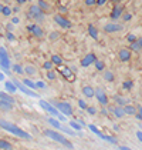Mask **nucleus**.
I'll use <instances>...</instances> for the list:
<instances>
[{"label": "nucleus", "mask_w": 142, "mask_h": 150, "mask_svg": "<svg viewBox=\"0 0 142 150\" xmlns=\"http://www.w3.org/2000/svg\"><path fill=\"white\" fill-rule=\"evenodd\" d=\"M0 126H1L3 130H7L9 133H12V134L17 136V137L26 139V140H30V139H31V134H30V133H27L26 130L20 129L19 126H16V125H13V123H9V122H7V120H4V119H1Z\"/></svg>", "instance_id": "obj_1"}, {"label": "nucleus", "mask_w": 142, "mask_h": 150, "mask_svg": "<svg viewBox=\"0 0 142 150\" xmlns=\"http://www.w3.org/2000/svg\"><path fill=\"white\" fill-rule=\"evenodd\" d=\"M44 134H46L48 139H51V140H54V142H58L60 144L65 146L67 149H70V150L74 149V146H72V143H71L70 140L65 137L63 133L56 132V129H47V130H44Z\"/></svg>", "instance_id": "obj_2"}, {"label": "nucleus", "mask_w": 142, "mask_h": 150, "mask_svg": "<svg viewBox=\"0 0 142 150\" xmlns=\"http://www.w3.org/2000/svg\"><path fill=\"white\" fill-rule=\"evenodd\" d=\"M27 17L34 20L37 24L44 23V17H46V12L38 6V4H31L29 7V12H27Z\"/></svg>", "instance_id": "obj_3"}, {"label": "nucleus", "mask_w": 142, "mask_h": 150, "mask_svg": "<svg viewBox=\"0 0 142 150\" xmlns=\"http://www.w3.org/2000/svg\"><path fill=\"white\" fill-rule=\"evenodd\" d=\"M0 66H1V70H3L4 73H7L9 76L12 74V70H10L12 62H10L9 53H7V50H6L4 46L0 47Z\"/></svg>", "instance_id": "obj_4"}, {"label": "nucleus", "mask_w": 142, "mask_h": 150, "mask_svg": "<svg viewBox=\"0 0 142 150\" xmlns=\"http://www.w3.org/2000/svg\"><path fill=\"white\" fill-rule=\"evenodd\" d=\"M57 71L64 77V80L70 81V83H74L75 81V73L65 64H61V66H57Z\"/></svg>", "instance_id": "obj_5"}, {"label": "nucleus", "mask_w": 142, "mask_h": 150, "mask_svg": "<svg viewBox=\"0 0 142 150\" xmlns=\"http://www.w3.org/2000/svg\"><path fill=\"white\" fill-rule=\"evenodd\" d=\"M51 103L54 104L57 109H58L60 113H63L64 116H67V117H70V116L74 115V110H72V106H71L68 102H51Z\"/></svg>", "instance_id": "obj_6"}, {"label": "nucleus", "mask_w": 142, "mask_h": 150, "mask_svg": "<svg viewBox=\"0 0 142 150\" xmlns=\"http://www.w3.org/2000/svg\"><path fill=\"white\" fill-rule=\"evenodd\" d=\"M38 104H40V107H41L43 110L48 112V113L53 116V117H58V116H60L58 109H57V107H56L54 104L51 103V102H46V100H38Z\"/></svg>", "instance_id": "obj_7"}, {"label": "nucleus", "mask_w": 142, "mask_h": 150, "mask_svg": "<svg viewBox=\"0 0 142 150\" xmlns=\"http://www.w3.org/2000/svg\"><path fill=\"white\" fill-rule=\"evenodd\" d=\"M13 83H14V84H16V87H17L20 92H23L24 94H27V96H30V97H36V99H38V97H40V96H38V93H36L34 90L29 89L23 81H19L17 79H13Z\"/></svg>", "instance_id": "obj_8"}, {"label": "nucleus", "mask_w": 142, "mask_h": 150, "mask_svg": "<svg viewBox=\"0 0 142 150\" xmlns=\"http://www.w3.org/2000/svg\"><path fill=\"white\" fill-rule=\"evenodd\" d=\"M95 99H97V102L101 104L102 107H106L109 104V97L106 96V93L104 92L102 87H97L95 89Z\"/></svg>", "instance_id": "obj_9"}, {"label": "nucleus", "mask_w": 142, "mask_h": 150, "mask_svg": "<svg viewBox=\"0 0 142 150\" xmlns=\"http://www.w3.org/2000/svg\"><path fill=\"white\" fill-rule=\"evenodd\" d=\"M102 30H104L105 33H118L121 30H124V24L117 23V22H109V23L104 24Z\"/></svg>", "instance_id": "obj_10"}, {"label": "nucleus", "mask_w": 142, "mask_h": 150, "mask_svg": "<svg viewBox=\"0 0 142 150\" xmlns=\"http://www.w3.org/2000/svg\"><path fill=\"white\" fill-rule=\"evenodd\" d=\"M27 32L30 33V35H33L34 37L37 39H41V37H44V30L38 26L37 23H31V24H27Z\"/></svg>", "instance_id": "obj_11"}, {"label": "nucleus", "mask_w": 142, "mask_h": 150, "mask_svg": "<svg viewBox=\"0 0 142 150\" xmlns=\"http://www.w3.org/2000/svg\"><path fill=\"white\" fill-rule=\"evenodd\" d=\"M54 22L58 24L60 27H63V29H71V27H72L71 20L67 19L65 16H63V14H56V16H54Z\"/></svg>", "instance_id": "obj_12"}, {"label": "nucleus", "mask_w": 142, "mask_h": 150, "mask_svg": "<svg viewBox=\"0 0 142 150\" xmlns=\"http://www.w3.org/2000/svg\"><path fill=\"white\" fill-rule=\"evenodd\" d=\"M98 59L95 56L94 53H88V54H85L81 60H80V64H81V67H88V66H91V64H95V62H97Z\"/></svg>", "instance_id": "obj_13"}, {"label": "nucleus", "mask_w": 142, "mask_h": 150, "mask_svg": "<svg viewBox=\"0 0 142 150\" xmlns=\"http://www.w3.org/2000/svg\"><path fill=\"white\" fill-rule=\"evenodd\" d=\"M122 14H124V7L119 6V4H115V6L112 7V10H111L109 19H111V22H117L118 19L122 17Z\"/></svg>", "instance_id": "obj_14"}, {"label": "nucleus", "mask_w": 142, "mask_h": 150, "mask_svg": "<svg viewBox=\"0 0 142 150\" xmlns=\"http://www.w3.org/2000/svg\"><path fill=\"white\" fill-rule=\"evenodd\" d=\"M132 57V52L129 50V47H122L118 52V59L121 62H129Z\"/></svg>", "instance_id": "obj_15"}, {"label": "nucleus", "mask_w": 142, "mask_h": 150, "mask_svg": "<svg viewBox=\"0 0 142 150\" xmlns=\"http://www.w3.org/2000/svg\"><path fill=\"white\" fill-rule=\"evenodd\" d=\"M0 102H4V103H9V104H16V99L13 97L10 93L7 92H1L0 93Z\"/></svg>", "instance_id": "obj_16"}, {"label": "nucleus", "mask_w": 142, "mask_h": 150, "mask_svg": "<svg viewBox=\"0 0 142 150\" xmlns=\"http://www.w3.org/2000/svg\"><path fill=\"white\" fill-rule=\"evenodd\" d=\"M109 112L112 113V115L115 116L117 119H122L124 116L127 115L125 113V110H124V107L122 106H115V107H109Z\"/></svg>", "instance_id": "obj_17"}, {"label": "nucleus", "mask_w": 142, "mask_h": 150, "mask_svg": "<svg viewBox=\"0 0 142 150\" xmlns=\"http://www.w3.org/2000/svg\"><path fill=\"white\" fill-rule=\"evenodd\" d=\"M83 94L87 97V99H94L95 97V89L93 87V86L87 84V86H84L83 87Z\"/></svg>", "instance_id": "obj_18"}, {"label": "nucleus", "mask_w": 142, "mask_h": 150, "mask_svg": "<svg viewBox=\"0 0 142 150\" xmlns=\"http://www.w3.org/2000/svg\"><path fill=\"white\" fill-rule=\"evenodd\" d=\"M4 89H6V92L10 93V94H13V93H16L19 89L16 87V84L13 83V80H7L4 81Z\"/></svg>", "instance_id": "obj_19"}, {"label": "nucleus", "mask_w": 142, "mask_h": 150, "mask_svg": "<svg viewBox=\"0 0 142 150\" xmlns=\"http://www.w3.org/2000/svg\"><path fill=\"white\" fill-rule=\"evenodd\" d=\"M114 100H115V103L118 104V106H127V104H129V99H127V97H124V96H119V94H115L114 96Z\"/></svg>", "instance_id": "obj_20"}, {"label": "nucleus", "mask_w": 142, "mask_h": 150, "mask_svg": "<svg viewBox=\"0 0 142 150\" xmlns=\"http://www.w3.org/2000/svg\"><path fill=\"white\" fill-rule=\"evenodd\" d=\"M47 123L50 125L51 127H54L56 130H61V123H60V120L57 119V117H50V119H47Z\"/></svg>", "instance_id": "obj_21"}, {"label": "nucleus", "mask_w": 142, "mask_h": 150, "mask_svg": "<svg viewBox=\"0 0 142 150\" xmlns=\"http://www.w3.org/2000/svg\"><path fill=\"white\" fill-rule=\"evenodd\" d=\"M124 110H125V113L128 116H135L136 115V112H138V107H135V106H132V104H127V106H124Z\"/></svg>", "instance_id": "obj_22"}, {"label": "nucleus", "mask_w": 142, "mask_h": 150, "mask_svg": "<svg viewBox=\"0 0 142 150\" xmlns=\"http://www.w3.org/2000/svg\"><path fill=\"white\" fill-rule=\"evenodd\" d=\"M88 35L90 37H93L94 40H98V30H97V27H95L94 24H88Z\"/></svg>", "instance_id": "obj_23"}, {"label": "nucleus", "mask_w": 142, "mask_h": 150, "mask_svg": "<svg viewBox=\"0 0 142 150\" xmlns=\"http://www.w3.org/2000/svg\"><path fill=\"white\" fill-rule=\"evenodd\" d=\"M102 77H104V80L105 81H109V83H112V81L115 80V74H114L111 70H105V71H102Z\"/></svg>", "instance_id": "obj_24"}, {"label": "nucleus", "mask_w": 142, "mask_h": 150, "mask_svg": "<svg viewBox=\"0 0 142 150\" xmlns=\"http://www.w3.org/2000/svg\"><path fill=\"white\" fill-rule=\"evenodd\" d=\"M0 12H1V14H3L4 17H10L13 13V9L9 7V6H6V4H1V6H0Z\"/></svg>", "instance_id": "obj_25"}, {"label": "nucleus", "mask_w": 142, "mask_h": 150, "mask_svg": "<svg viewBox=\"0 0 142 150\" xmlns=\"http://www.w3.org/2000/svg\"><path fill=\"white\" fill-rule=\"evenodd\" d=\"M88 129H90V130H91V132L94 133L95 136H98V137H100V139H102V140H105L106 134H104L102 132H100V129H97V127H95L94 125H90V126H88Z\"/></svg>", "instance_id": "obj_26"}, {"label": "nucleus", "mask_w": 142, "mask_h": 150, "mask_svg": "<svg viewBox=\"0 0 142 150\" xmlns=\"http://www.w3.org/2000/svg\"><path fill=\"white\" fill-rule=\"evenodd\" d=\"M24 74H27V76H36L37 74V69H36L33 64H27L24 67Z\"/></svg>", "instance_id": "obj_27"}, {"label": "nucleus", "mask_w": 142, "mask_h": 150, "mask_svg": "<svg viewBox=\"0 0 142 150\" xmlns=\"http://www.w3.org/2000/svg\"><path fill=\"white\" fill-rule=\"evenodd\" d=\"M129 50L131 52H134V53H141L142 52V46L139 42H134V43H131L129 45Z\"/></svg>", "instance_id": "obj_28"}, {"label": "nucleus", "mask_w": 142, "mask_h": 150, "mask_svg": "<svg viewBox=\"0 0 142 150\" xmlns=\"http://www.w3.org/2000/svg\"><path fill=\"white\" fill-rule=\"evenodd\" d=\"M50 60H51V62L54 63V66H56V67L63 64V57H61L60 54H53V56L50 57Z\"/></svg>", "instance_id": "obj_29"}, {"label": "nucleus", "mask_w": 142, "mask_h": 150, "mask_svg": "<svg viewBox=\"0 0 142 150\" xmlns=\"http://www.w3.org/2000/svg\"><path fill=\"white\" fill-rule=\"evenodd\" d=\"M23 83L29 87V89H31V90H36V89H38L37 87V83L36 81H33L31 79H23Z\"/></svg>", "instance_id": "obj_30"}, {"label": "nucleus", "mask_w": 142, "mask_h": 150, "mask_svg": "<svg viewBox=\"0 0 142 150\" xmlns=\"http://www.w3.org/2000/svg\"><path fill=\"white\" fill-rule=\"evenodd\" d=\"M13 104H9V103H4V102H0V109H1V112H12L13 110Z\"/></svg>", "instance_id": "obj_31"}, {"label": "nucleus", "mask_w": 142, "mask_h": 150, "mask_svg": "<svg viewBox=\"0 0 142 150\" xmlns=\"http://www.w3.org/2000/svg\"><path fill=\"white\" fill-rule=\"evenodd\" d=\"M12 70H13V73H16V74H19V76L24 73V67L22 66V64H13Z\"/></svg>", "instance_id": "obj_32"}, {"label": "nucleus", "mask_w": 142, "mask_h": 150, "mask_svg": "<svg viewBox=\"0 0 142 150\" xmlns=\"http://www.w3.org/2000/svg\"><path fill=\"white\" fill-rule=\"evenodd\" d=\"M37 4H38V6H40V7H41L44 12H50V7H51V6L48 4L46 0H37Z\"/></svg>", "instance_id": "obj_33"}, {"label": "nucleus", "mask_w": 142, "mask_h": 150, "mask_svg": "<svg viewBox=\"0 0 142 150\" xmlns=\"http://www.w3.org/2000/svg\"><path fill=\"white\" fill-rule=\"evenodd\" d=\"M70 127H71V129H74L75 132H81V129H83L84 126H83V125H80L77 120H71V122H70Z\"/></svg>", "instance_id": "obj_34"}, {"label": "nucleus", "mask_w": 142, "mask_h": 150, "mask_svg": "<svg viewBox=\"0 0 142 150\" xmlns=\"http://www.w3.org/2000/svg\"><path fill=\"white\" fill-rule=\"evenodd\" d=\"M94 66H95V69L98 70V71H105V63H104V62H101V60H97Z\"/></svg>", "instance_id": "obj_35"}, {"label": "nucleus", "mask_w": 142, "mask_h": 150, "mask_svg": "<svg viewBox=\"0 0 142 150\" xmlns=\"http://www.w3.org/2000/svg\"><path fill=\"white\" fill-rule=\"evenodd\" d=\"M134 87V80H125L122 81V89L124 90H131Z\"/></svg>", "instance_id": "obj_36"}, {"label": "nucleus", "mask_w": 142, "mask_h": 150, "mask_svg": "<svg viewBox=\"0 0 142 150\" xmlns=\"http://www.w3.org/2000/svg\"><path fill=\"white\" fill-rule=\"evenodd\" d=\"M43 69L44 70H54V63L51 62V60H46L44 63H43Z\"/></svg>", "instance_id": "obj_37"}, {"label": "nucleus", "mask_w": 142, "mask_h": 150, "mask_svg": "<svg viewBox=\"0 0 142 150\" xmlns=\"http://www.w3.org/2000/svg\"><path fill=\"white\" fill-rule=\"evenodd\" d=\"M0 147H1V150H12V144L7 140H1L0 142Z\"/></svg>", "instance_id": "obj_38"}, {"label": "nucleus", "mask_w": 142, "mask_h": 150, "mask_svg": "<svg viewBox=\"0 0 142 150\" xmlns=\"http://www.w3.org/2000/svg\"><path fill=\"white\" fill-rule=\"evenodd\" d=\"M46 77H47L48 80H56L57 79V73L54 70H48L47 73H46Z\"/></svg>", "instance_id": "obj_39"}, {"label": "nucleus", "mask_w": 142, "mask_h": 150, "mask_svg": "<svg viewBox=\"0 0 142 150\" xmlns=\"http://www.w3.org/2000/svg\"><path fill=\"white\" fill-rule=\"evenodd\" d=\"M125 39H127V42H128L129 45H131V43H134V42H138V37L134 35V33H128Z\"/></svg>", "instance_id": "obj_40"}, {"label": "nucleus", "mask_w": 142, "mask_h": 150, "mask_svg": "<svg viewBox=\"0 0 142 150\" xmlns=\"http://www.w3.org/2000/svg\"><path fill=\"white\" fill-rule=\"evenodd\" d=\"M60 37V33L58 32H51L50 35H48V39H50V42H54V40H57Z\"/></svg>", "instance_id": "obj_41"}, {"label": "nucleus", "mask_w": 142, "mask_h": 150, "mask_svg": "<svg viewBox=\"0 0 142 150\" xmlns=\"http://www.w3.org/2000/svg\"><path fill=\"white\" fill-rule=\"evenodd\" d=\"M136 120H141L142 122V106H138V112H136V115L134 116Z\"/></svg>", "instance_id": "obj_42"}, {"label": "nucleus", "mask_w": 142, "mask_h": 150, "mask_svg": "<svg viewBox=\"0 0 142 150\" xmlns=\"http://www.w3.org/2000/svg\"><path fill=\"white\" fill-rule=\"evenodd\" d=\"M132 19V13H124L122 14V22H131Z\"/></svg>", "instance_id": "obj_43"}, {"label": "nucleus", "mask_w": 142, "mask_h": 150, "mask_svg": "<svg viewBox=\"0 0 142 150\" xmlns=\"http://www.w3.org/2000/svg\"><path fill=\"white\" fill-rule=\"evenodd\" d=\"M84 3H85V6H88V7L97 6V0H84Z\"/></svg>", "instance_id": "obj_44"}, {"label": "nucleus", "mask_w": 142, "mask_h": 150, "mask_svg": "<svg viewBox=\"0 0 142 150\" xmlns=\"http://www.w3.org/2000/svg\"><path fill=\"white\" fill-rule=\"evenodd\" d=\"M87 113L91 116H95L97 115V109L95 107H93V106H90V107H87Z\"/></svg>", "instance_id": "obj_45"}, {"label": "nucleus", "mask_w": 142, "mask_h": 150, "mask_svg": "<svg viewBox=\"0 0 142 150\" xmlns=\"http://www.w3.org/2000/svg\"><path fill=\"white\" fill-rule=\"evenodd\" d=\"M36 83H37V87H38V89H43V90H44V89H47V84H46V81L40 80V81H36Z\"/></svg>", "instance_id": "obj_46"}, {"label": "nucleus", "mask_w": 142, "mask_h": 150, "mask_svg": "<svg viewBox=\"0 0 142 150\" xmlns=\"http://www.w3.org/2000/svg\"><path fill=\"white\" fill-rule=\"evenodd\" d=\"M6 37H7L9 42H14V40H16V36L13 35V32H7V33H6Z\"/></svg>", "instance_id": "obj_47"}, {"label": "nucleus", "mask_w": 142, "mask_h": 150, "mask_svg": "<svg viewBox=\"0 0 142 150\" xmlns=\"http://www.w3.org/2000/svg\"><path fill=\"white\" fill-rule=\"evenodd\" d=\"M105 140L106 142H109V143H112V144H117V143H118V140L114 137V136H106Z\"/></svg>", "instance_id": "obj_48"}, {"label": "nucleus", "mask_w": 142, "mask_h": 150, "mask_svg": "<svg viewBox=\"0 0 142 150\" xmlns=\"http://www.w3.org/2000/svg\"><path fill=\"white\" fill-rule=\"evenodd\" d=\"M78 106H80L83 110H87V107H88V106H87V103L84 102L83 99H80V100H78Z\"/></svg>", "instance_id": "obj_49"}, {"label": "nucleus", "mask_w": 142, "mask_h": 150, "mask_svg": "<svg viewBox=\"0 0 142 150\" xmlns=\"http://www.w3.org/2000/svg\"><path fill=\"white\" fill-rule=\"evenodd\" d=\"M12 23L13 24H19V23H20V19H19L17 16H13V17H12Z\"/></svg>", "instance_id": "obj_50"}, {"label": "nucleus", "mask_w": 142, "mask_h": 150, "mask_svg": "<svg viewBox=\"0 0 142 150\" xmlns=\"http://www.w3.org/2000/svg\"><path fill=\"white\" fill-rule=\"evenodd\" d=\"M57 119H58L60 122H67V116H64L63 113H60V116L57 117Z\"/></svg>", "instance_id": "obj_51"}, {"label": "nucleus", "mask_w": 142, "mask_h": 150, "mask_svg": "<svg viewBox=\"0 0 142 150\" xmlns=\"http://www.w3.org/2000/svg\"><path fill=\"white\" fill-rule=\"evenodd\" d=\"M108 113H109V109H105V107L101 109V115L102 116H108Z\"/></svg>", "instance_id": "obj_52"}, {"label": "nucleus", "mask_w": 142, "mask_h": 150, "mask_svg": "<svg viewBox=\"0 0 142 150\" xmlns=\"http://www.w3.org/2000/svg\"><path fill=\"white\" fill-rule=\"evenodd\" d=\"M6 30L7 32H13V23L10 22V23H7V26H6Z\"/></svg>", "instance_id": "obj_53"}, {"label": "nucleus", "mask_w": 142, "mask_h": 150, "mask_svg": "<svg viewBox=\"0 0 142 150\" xmlns=\"http://www.w3.org/2000/svg\"><path fill=\"white\" fill-rule=\"evenodd\" d=\"M136 137H138V140L142 143V132L141 130H138V132H136Z\"/></svg>", "instance_id": "obj_54"}, {"label": "nucleus", "mask_w": 142, "mask_h": 150, "mask_svg": "<svg viewBox=\"0 0 142 150\" xmlns=\"http://www.w3.org/2000/svg\"><path fill=\"white\" fill-rule=\"evenodd\" d=\"M106 3V0H97V6H104Z\"/></svg>", "instance_id": "obj_55"}, {"label": "nucleus", "mask_w": 142, "mask_h": 150, "mask_svg": "<svg viewBox=\"0 0 142 150\" xmlns=\"http://www.w3.org/2000/svg\"><path fill=\"white\" fill-rule=\"evenodd\" d=\"M29 0H16V3L19 4V6H22V4H24V3H27Z\"/></svg>", "instance_id": "obj_56"}, {"label": "nucleus", "mask_w": 142, "mask_h": 150, "mask_svg": "<svg viewBox=\"0 0 142 150\" xmlns=\"http://www.w3.org/2000/svg\"><path fill=\"white\" fill-rule=\"evenodd\" d=\"M19 12H20V6L17 4V6H14V7H13V13H19Z\"/></svg>", "instance_id": "obj_57"}, {"label": "nucleus", "mask_w": 142, "mask_h": 150, "mask_svg": "<svg viewBox=\"0 0 142 150\" xmlns=\"http://www.w3.org/2000/svg\"><path fill=\"white\" fill-rule=\"evenodd\" d=\"M118 150H131V149L127 147V146H118Z\"/></svg>", "instance_id": "obj_58"}, {"label": "nucleus", "mask_w": 142, "mask_h": 150, "mask_svg": "<svg viewBox=\"0 0 142 150\" xmlns=\"http://www.w3.org/2000/svg\"><path fill=\"white\" fill-rule=\"evenodd\" d=\"M60 12H61V13H67V7L61 6V7H60Z\"/></svg>", "instance_id": "obj_59"}, {"label": "nucleus", "mask_w": 142, "mask_h": 150, "mask_svg": "<svg viewBox=\"0 0 142 150\" xmlns=\"http://www.w3.org/2000/svg\"><path fill=\"white\" fill-rule=\"evenodd\" d=\"M77 122H78L80 125H83V126H85V122H84L83 119H77Z\"/></svg>", "instance_id": "obj_60"}, {"label": "nucleus", "mask_w": 142, "mask_h": 150, "mask_svg": "<svg viewBox=\"0 0 142 150\" xmlns=\"http://www.w3.org/2000/svg\"><path fill=\"white\" fill-rule=\"evenodd\" d=\"M4 77H6V76H4V71H1V73H0V80H4Z\"/></svg>", "instance_id": "obj_61"}, {"label": "nucleus", "mask_w": 142, "mask_h": 150, "mask_svg": "<svg viewBox=\"0 0 142 150\" xmlns=\"http://www.w3.org/2000/svg\"><path fill=\"white\" fill-rule=\"evenodd\" d=\"M109 1H111V3H115V4H118L119 1H122V0H109Z\"/></svg>", "instance_id": "obj_62"}, {"label": "nucleus", "mask_w": 142, "mask_h": 150, "mask_svg": "<svg viewBox=\"0 0 142 150\" xmlns=\"http://www.w3.org/2000/svg\"><path fill=\"white\" fill-rule=\"evenodd\" d=\"M138 42L141 43V46H142V37H138Z\"/></svg>", "instance_id": "obj_63"}, {"label": "nucleus", "mask_w": 142, "mask_h": 150, "mask_svg": "<svg viewBox=\"0 0 142 150\" xmlns=\"http://www.w3.org/2000/svg\"><path fill=\"white\" fill-rule=\"evenodd\" d=\"M29 1H33V0H29Z\"/></svg>", "instance_id": "obj_64"}]
</instances>
